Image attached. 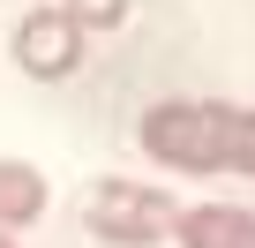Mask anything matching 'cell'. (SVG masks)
I'll list each match as a JSON object with an SVG mask.
<instances>
[{
  "instance_id": "obj_3",
  "label": "cell",
  "mask_w": 255,
  "mask_h": 248,
  "mask_svg": "<svg viewBox=\"0 0 255 248\" xmlns=\"http://www.w3.org/2000/svg\"><path fill=\"white\" fill-rule=\"evenodd\" d=\"M15 60H23V75H38V83L75 75V60H83V30L68 23V8H38V15H23V23H15Z\"/></svg>"
},
{
  "instance_id": "obj_2",
  "label": "cell",
  "mask_w": 255,
  "mask_h": 248,
  "mask_svg": "<svg viewBox=\"0 0 255 248\" xmlns=\"http://www.w3.org/2000/svg\"><path fill=\"white\" fill-rule=\"evenodd\" d=\"M83 218H90V233L105 241V248H158V241H173V196L165 188H143V181H98L90 196H83Z\"/></svg>"
},
{
  "instance_id": "obj_6",
  "label": "cell",
  "mask_w": 255,
  "mask_h": 248,
  "mask_svg": "<svg viewBox=\"0 0 255 248\" xmlns=\"http://www.w3.org/2000/svg\"><path fill=\"white\" fill-rule=\"evenodd\" d=\"M60 8H68V23L90 38V30H120L128 23V0H60Z\"/></svg>"
},
{
  "instance_id": "obj_7",
  "label": "cell",
  "mask_w": 255,
  "mask_h": 248,
  "mask_svg": "<svg viewBox=\"0 0 255 248\" xmlns=\"http://www.w3.org/2000/svg\"><path fill=\"white\" fill-rule=\"evenodd\" d=\"M0 248H15V233H8V226H0Z\"/></svg>"
},
{
  "instance_id": "obj_4",
  "label": "cell",
  "mask_w": 255,
  "mask_h": 248,
  "mask_svg": "<svg viewBox=\"0 0 255 248\" xmlns=\"http://www.w3.org/2000/svg\"><path fill=\"white\" fill-rule=\"evenodd\" d=\"M173 241L180 248H255V211L240 203H195L173 218Z\"/></svg>"
},
{
  "instance_id": "obj_5",
  "label": "cell",
  "mask_w": 255,
  "mask_h": 248,
  "mask_svg": "<svg viewBox=\"0 0 255 248\" xmlns=\"http://www.w3.org/2000/svg\"><path fill=\"white\" fill-rule=\"evenodd\" d=\"M45 211V173L23 158H0V226H30Z\"/></svg>"
},
{
  "instance_id": "obj_1",
  "label": "cell",
  "mask_w": 255,
  "mask_h": 248,
  "mask_svg": "<svg viewBox=\"0 0 255 248\" xmlns=\"http://www.w3.org/2000/svg\"><path fill=\"white\" fill-rule=\"evenodd\" d=\"M143 151L173 173H248L255 181V105L165 98L143 113Z\"/></svg>"
}]
</instances>
